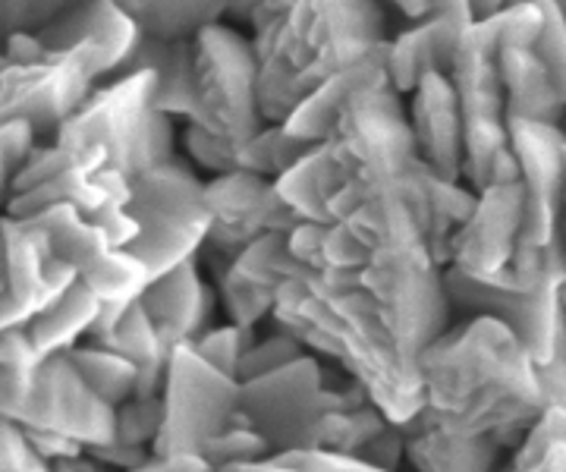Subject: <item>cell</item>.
Here are the masks:
<instances>
[{"instance_id":"cell-45","label":"cell","mask_w":566,"mask_h":472,"mask_svg":"<svg viewBox=\"0 0 566 472\" xmlns=\"http://www.w3.org/2000/svg\"><path fill=\"white\" fill-rule=\"evenodd\" d=\"M0 470L3 472H48L54 470L51 460L39 451L29 431L17 419L0 422Z\"/></svg>"},{"instance_id":"cell-55","label":"cell","mask_w":566,"mask_h":472,"mask_svg":"<svg viewBox=\"0 0 566 472\" xmlns=\"http://www.w3.org/2000/svg\"><path fill=\"white\" fill-rule=\"evenodd\" d=\"M564 255H566V199H564Z\"/></svg>"},{"instance_id":"cell-51","label":"cell","mask_w":566,"mask_h":472,"mask_svg":"<svg viewBox=\"0 0 566 472\" xmlns=\"http://www.w3.org/2000/svg\"><path fill=\"white\" fill-rule=\"evenodd\" d=\"M434 13L463 22V25H472V22H475L472 0H431V13H428V17H434Z\"/></svg>"},{"instance_id":"cell-23","label":"cell","mask_w":566,"mask_h":472,"mask_svg":"<svg viewBox=\"0 0 566 472\" xmlns=\"http://www.w3.org/2000/svg\"><path fill=\"white\" fill-rule=\"evenodd\" d=\"M390 83V73H387V51L385 54H375V57H365V61L346 66L340 73H334L331 80H324L315 92H308L300 107L283 120L286 129L293 136H303L312 143H322L334 133V126L340 120L344 107L353 102V95H359L368 85ZM394 85V83H390Z\"/></svg>"},{"instance_id":"cell-14","label":"cell","mask_w":566,"mask_h":472,"mask_svg":"<svg viewBox=\"0 0 566 472\" xmlns=\"http://www.w3.org/2000/svg\"><path fill=\"white\" fill-rule=\"evenodd\" d=\"M526 227L523 180H501L479 189V202L450 237V265L491 287H523L520 255Z\"/></svg>"},{"instance_id":"cell-39","label":"cell","mask_w":566,"mask_h":472,"mask_svg":"<svg viewBox=\"0 0 566 472\" xmlns=\"http://www.w3.org/2000/svg\"><path fill=\"white\" fill-rule=\"evenodd\" d=\"M41 133L35 129L32 120L25 117H3L0 120V183H3V196L10 192L13 180L22 174V167L29 165V158L39 148Z\"/></svg>"},{"instance_id":"cell-5","label":"cell","mask_w":566,"mask_h":472,"mask_svg":"<svg viewBox=\"0 0 566 472\" xmlns=\"http://www.w3.org/2000/svg\"><path fill=\"white\" fill-rule=\"evenodd\" d=\"M450 80L460 95L465 126L463 180L475 192L488 183L516 180L520 161L510 145L506 88L501 76V42L494 17L475 20L465 29Z\"/></svg>"},{"instance_id":"cell-53","label":"cell","mask_w":566,"mask_h":472,"mask_svg":"<svg viewBox=\"0 0 566 472\" xmlns=\"http://www.w3.org/2000/svg\"><path fill=\"white\" fill-rule=\"evenodd\" d=\"M510 3L513 0H472V10H475V20H488V17L501 13Z\"/></svg>"},{"instance_id":"cell-19","label":"cell","mask_w":566,"mask_h":472,"mask_svg":"<svg viewBox=\"0 0 566 472\" xmlns=\"http://www.w3.org/2000/svg\"><path fill=\"white\" fill-rule=\"evenodd\" d=\"M409 124L419 158L441 180L460 183L465 170V126L450 73H428L409 95Z\"/></svg>"},{"instance_id":"cell-1","label":"cell","mask_w":566,"mask_h":472,"mask_svg":"<svg viewBox=\"0 0 566 472\" xmlns=\"http://www.w3.org/2000/svg\"><path fill=\"white\" fill-rule=\"evenodd\" d=\"M428 422L457 434H494L516 451L528 426L551 407L538 363L520 334L494 315L447 328L419 356Z\"/></svg>"},{"instance_id":"cell-2","label":"cell","mask_w":566,"mask_h":472,"mask_svg":"<svg viewBox=\"0 0 566 472\" xmlns=\"http://www.w3.org/2000/svg\"><path fill=\"white\" fill-rule=\"evenodd\" d=\"M271 322L359 378L394 422L409 426L422 416V369L406 356L385 312L363 287L334 281L296 259L277 290Z\"/></svg>"},{"instance_id":"cell-40","label":"cell","mask_w":566,"mask_h":472,"mask_svg":"<svg viewBox=\"0 0 566 472\" xmlns=\"http://www.w3.org/2000/svg\"><path fill=\"white\" fill-rule=\"evenodd\" d=\"M259 337H255V328H245V325H221V328H208L202 331L192 344L202 353L205 359H211L218 369L230 371L233 378H240V366H243L245 349L252 347Z\"/></svg>"},{"instance_id":"cell-4","label":"cell","mask_w":566,"mask_h":472,"mask_svg":"<svg viewBox=\"0 0 566 472\" xmlns=\"http://www.w3.org/2000/svg\"><path fill=\"white\" fill-rule=\"evenodd\" d=\"M155 70L104 80L54 133V139L63 145H102L111 165L136 180L142 170L177 158V117L155 107Z\"/></svg>"},{"instance_id":"cell-41","label":"cell","mask_w":566,"mask_h":472,"mask_svg":"<svg viewBox=\"0 0 566 472\" xmlns=\"http://www.w3.org/2000/svg\"><path fill=\"white\" fill-rule=\"evenodd\" d=\"M305 353H308V347H305L303 340H300L293 331L274 325V331H271L268 337L255 340L252 347L245 349L243 366H240V381H245V378H255V375H264V371L281 369V366L293 363V359H300V356H305Z\"/></svg>"},{"instance_id":"cell-54","label":"cell","mask_w":566,"mask_h":472,"mask_svg":"<svg viewBox=\"0 0 566 472\" xmlns=\"http://www.w3.org/2000/svg\"><path fill=\"white\" fill-rule=\"evenodd\" d=\"M259 3H262V0H230V17L237 22H249Z\"/></svg>"},{"instance_id":"cell-37","label":"cell","mask_w":566,"mask_h":472,"mask_svg":"<svg viewBox=\"0 0 566 472\" xmlns=\"http://www.w3.org/2000/svg\"><path fill=\"white\" fill-rule=\"evenodd\" d=\"M259 472H375V466L353 453L305 444V448H290L264 457L259 460Z\"/></svg>"},{"instance_id":"cell-38","label":"cell","mask_w":566,"mask_h":472,"mask_svg":"<svg viewBox=\"0 0 566 472\" xmlns=\"http://www.w3.org/2000/svg\"><path fill=\"white\" fill-rule=\"evenodd\" d=\"M271 444L264 441L262 431H255L249 422L237 419L230 429H223L221 434H214L205 448V457L214 463V470L223 472H240L243 463H252V460H264L271 457Z\"/></svg>"},{"instance_id":"cell-21","label":"cell","mask_w":566,"mask_h":472,"mask_svg":"<svg viewBox=\"0 0 566 472\" xmlns=\"http://www.w3.org/2000/svg\"><path fill=\"white\" fill-rule=\"evenodd\" d=\"M469 25L450 17H424L412 22L397 39H390L387 73L400 95H412L428 73H450Z\"/></svg>"},{"instance_id":"cell-24","label":"cell","mask_w":566,"mask_h":472,"mask_svg":"<svg viewBox=\"0 0 566 472\" xmlns=\"http://www.w3.org/2000/svg\"><path fill=\"white\" fill-rule=\"evenodd\" d=\"M406 429V460L422 472H485L494 470L504 453L494 434H457L428 422L424 416L412 419Z\"/></svg>"},{"instance_id":"cell-26","label":"cell","mask_w":566,"mask_h":472,"mask_svg":"<svg viewBox=\"0 0 566 472\" xmlns=\"http://www.w3.org/2000/svg\"><path fill=\"white\" fill-rule=\"evenodd\" d=\"M501 76L506 88V117L564 124L566 98L554 85L535 44H501Z\"/></svg>"},{"instance_id":"cell-31","label":"cell","mask_w":566,"mask_h":472,"mask_svg":"<svg viewBox=\"0 0 566 472\" xmlns=\"http://www.w3.org/2000/svg\"><path fill=\"white\" fill-rule=\"evenodd\" d=\"M80 277L102 296V303H136L155 281L151 268L133 249H107L102 259L82 268Z\"/></svg>"},{"instance_id":"cell-36","label":"cell","mask_w":566,"mask_h":472,"mask_svg":"<svg viewBox=\"0 0 566 472\" xmlns=\"http://www.w3.org/2000/svg\"><path fill=\"white\" fill-rule=\"evenodd\" d=\"M0 412H13L32 390L41 356L25 328H0Z\"/></svg>"},{"instance_id":"cell-42","label":"cell","mask_w":566,"mask_h":472,"mask_svg":"<svg viewBox=\"0 0 566 472\" xmlns=\"http://www.w3.org/2000/svg\"><path fill=\"white\" fill-rule=\"evenodd\" d=\"M164 426V397H129L117 407V438L126 444H142L151 448L158 441Z\"/></svg>"},{"instance_id":"cell-16","label":"cell","mask_w":566,"mask_h":472,"mask_svg":"<svg viewBox=\"0 0 566 472\" xmlns=\"http://www.w3.org/2000/svg\"><path fill=\"white\" fill-rule=\"evenodd\" d=\"M7 419H17L25 429L70 434L85 448L117 438V407L82 378L70 349L41 359L32 390Z\"/></svg>"},{"instance_id":"cell-15","label":"cell","mask_w":566,"mask_h":472,"mask_svg":"<svg viewBox=\"0 0 566 472\" xmlns=\"http://www.w3.org/2000/svg\"><path fill=\"white\" fill-rule=\"evenodd\" d=\"M0 259V328H25L80 277V271L63 262L48 233L29 218L3 214Z\"/></svg>"},{"instance_id":"cell-33","label":"cell","mask_w":566,"mask_h":472,"mask_svg":"<svg viewBox=\"0 0 566 472\" xmlns=\"http://www.w3.org/2000/svg\"><path fill=\"white\" fill-rule=\"evenodd\" d=\"M516 472H566V403H551L510 457Z\"/></svg>"},{"instance_id":"cell-50","label":"cell","mask_w":566,"mask_h":472,"mask_svg":"<svg viewBox=\"0 0 566 472\" xmlns=\"http://www.w3.org/2000/svg\"><path fill=\"white\" fill-rule=\"evenodd\" d=\"M538 375L551 403H566V334L554 349V356L547 363H538Z\"/></svg>"},{"instance_id":"cell-56","label":"cell","mask_w":566,"mask_h":472,"mask_svg":"<svg viewBox=\"0 0 566 472\" xmlns=\"http://www.w3.org/2000/svg\"><path fill=\"white\" fill-rule=\"evenodd\" d=\"M557 7H560V10H564V17H566V0H557Z\"/></svg>"},{"instance_id":"cell-32","label":"cell","mask_w":566,"mask_h":472,"mask_svg":"<svg viewBox=\"0 0 566 472\" xmlns=\"http://www.w3.org/2000/svg\"><path fill=\"white\" fill-rule=\"evenodd\" d=\"M76 369L92 388L102 394L107 403L120 407L129 397H136V385H139V363H133L129 356H123L117 349L98 347L82 340L70 349Z\"/></svg>"},{"instance_id":"cell-34","label":"cell","mask_w":566,"mask_h":472,"mask_svg":"<svg viewBox=\"0 0 566 472\" xmlns=\"http://www.w3.org/2000/svg\"><path fill=\"white\" fill-rule=\"evenodd\" d=\"M390 422H394V419H390L375 400L359 407V410H327L322 419H318V426H315L312 444H322V448H331V451L363 457L365 448H368L381 431H387Z\"/></svg>"},{"instance_id":"cell-43","label":"cell","mask_w":566,"mask_h":472,"mask_svg":"<svg viewBox=\"0 0 566 472\" xmlns=\"http://www.w3.org/2000/svg\"><path fill=\"white\" fill-rule=\"evenodd\" d=\"M76 3L82 0H0V32L3 39L17 32H39Z\"/></svg>"},{"instance_id":"cell-28","label":"cell","mask_w":566,"mask_h":472,"mask_svg":"<svg viewBox=\"0 0 566 472\" xmlns=\"http://www.w3.org/2000/svg\"><path fill=\"white\" fill-rule=\"evenodd\" d=\"M151 39H196L202 29L230 17V0H117Z\"/></svg>"},{"instance_id":"cell-29","label":"cell","mask_w":566,"mask_h":472,"mask_svg":"<svg viewBox=\"0 0 566 472\" xmlns=\"http://www.w3.org/2000/svg\"><path fill=\"white\" fill-rule=\"evenodd\" d=\"M29 221H35V224L48 233V240H51V247L54 252L61 255L63 262H70V265L82 271V268H88L95 259H102L111 247V240L104 237V230L82 208H76L73 202H61V206H51L39 211V214H32Z\"/></svg>"},{"instance_id":"cell-20","label":"cell","mask_w":566,"mask_h":472,"mask_svg":"<svg viewBox=\"0 0 566 472\" xmlns=\"http://www.w3.org/2000/svg\"><path fill=\"white\" fill-rule=\"evenodd\" d=\"M35 35H39L44 54L70 51L80 44H95L102 54L104 80H111L120 73L123 63L136 54L145 32L117 0H82L73 10H66L57 20L39 29Z\"/></svg>"},{"instance_id":"cell-7","label":"cell","mask_w":566,"mask_h":472,"mask_svg":"<svg viewBox=\"0 0 566 472\" xmlns=\"http://www.w3.org/2000/svg\"><path fill=\"white\" fill-rule=\"evenodd\" d=\"M196 51V114L189 124L205 126L233 151L262 129L259 54L240 29L214 22L192 39Z\"/></svg>"},{"instance_id":"cell-30","label":"cell","mask_w":566,"mask_h":472,"mask_svg":"<svg viewBox=\"0 0 566 472\" xmlns=\"http://www.w3.org/2000/svg\"><path fill=\"white\" fill-rule=\"evenodd\" d=\"M88 344H98V347L117 349L123 356H129L133 363H151V359H161V356H170L180 344H170L167 337L158 328V322L151 318V312L145 308L142 300H136L133 306L126 308L120 315L117 325H111L107 331H95L85 337Z\"/></svg>"},{"instance_id":"cell-13","label":"cell","mask_w":566,"mask_h":472,"mask_svg":"<svg viewBox=\"0 0 566 472\" xmlns=\"http://www.w3.org/2000/svg\"><path fill=\"white\" fill-rule=\"evenodd\" d=\"M327 412L324 366L308 349L281 369L240 381L237 419L262 431L271 451H290L312 444L315 426Z\"/></svg>"},{"instance_id":"cell-35","label":"cell","mask_w":566,"mask_h":472,"mask_svg":"<svg viewBox=\"0 0 566 472\" xmlns=\"http://www.w3.org/2000/svg\"><path fill=\"white\" fill-rule=\"evenodd\" d=\"M318 143L293 136L286 124H264L255 136H249L240 148H237V167L255 170L264 177H281L293 165H300L305 155Z\"/></svg>"},{"instance_id":"cell-47","label":"cell","mask_w":566,"mask_h":472,"mask_svg":"<svg viewBox=\"0 0 566 472\" xmlns=\"http://www.w3.org/2000/svg\"><path fill=\"white\" fill-rule=\"evenodd\" d=\"M92 221L102 227L104 237L111 240V247L126 249L136 237H139V221H136V214L129 211V206H111L102 208L98 214H92Z\"/></svg>"},{"instance_id":"cell-49","label":"cell","mask_w":566,"mask_h":472,"mask_svg":"<svg viewBox=\"0 0 566 472\" xmlns=\"http://www.w3.org/2000/svg\"><path fill=\"white\" fill-rule=\"evenodd\" d=\"M214 463L199 451H174L151 453L139 472H211Z\"/></svg>"},{"instance_id":"cell-10","label":"cell","mask_w":566,"mask_h":472,"mask_svg":"<svg viewBox=\"0 0 566 472\" xmlns=\"http://www.w3.org/2000/svg\"><path fill=\"white\" fill-rule=\"evenodd\" d=\"M164 397V426L155 453L199 451L208 441L237 422L240 410V378L205 359L192 340H182L170 356Z\"/></svg>"},{"instance_id":"cell-27","label":"cell","mask_w":566,"mask_h":472,"mask_svg":"<svg viewBox=\"0 0 566 472\" xmlns=\"http://www.w3.org/2000/svg\"><path fill=\"white\" fill-rule=\"evenodd\" d=\"M102 296L82 277H76V284L66 290L61 300H54L44 312H39L25 325V331H29V337L39 347L41 356L66 353L88 337V331L95 328V322L102 315Z\"/></svg>"},{"instance_id":"cell-52","label":"cell","mask_w":566,"mask_h":472,"mask_svg":"<svg viewBox=\"0 0 566 472\" xmlns=\"http://www.w3.org/2000/svg\"><path fill=\"white\" fill-rule=\"evenodd\" d=\"M381 3L397 7V10H400V13H403L409 22L424 20V17L431 13V0H381Z\"/></svg>"},{"instance_id":"cell-3","label":"cell","mask_w":566,"mask_h":472,"mask_svg":"<svg viewBox=\"0 0 566 472\" xmlns=\"http://www.w3.org/2000/svg\"><path fill=\"white\" fill-rule=\"evenodd\" d=\"M249 25L268 124H283L334 73L390 51L381 0H262Z\"/></svg>"},{"instance_id":"cell-48","label":"cell","mask_w":566,"mask_h":472,"mask_svg":"<svg viewBox=\"0 0 566 472\" xmlns=\"http://www.w3.org/2000/svg\"><path fill=\"white\" fill-rule=\"evenodd\" d=\"M85 451L92 453L98 463L104 466H123V470H133L139 472L145 466V460L151 457V448H142V444H126L120 438H114V441H104V444H92V448H85Z\"/></svg>"},{"instance_id":"cell-9","label":"cell","mask_w":566,"mask_h":472,"mask_svg":"<svg viewBox=\"0 0 566 472\" xmlns=\"http://www.w3.org/2000/svg\"><path fill=\"white\" fill-rule=\"evenodd\" d=\"M510 145L520 161V180L526 192V227L520 277L528 287L551 255L564 247V199H566V133L564 126L513 117Z\"/></svg>"},{"instance_id":"cell-11","label":"cell","mask_w":566,"mask_h":472,"mask_svg":"<svg viewBox=\"0 0 566 472\" xmlns=\"http://www.w3.org/2000/svg\"><path fill=\"white\" fill-rule=\"evenodd\" d=\"M453 306L472 315H494L520 334L535 363H547L566 334V255L564 247L551 255L545 271L528 287H491L463 274L457 265L444 268Z\"/></svg>"},{"instance_id":"cell-22","label":"cell","mask_w":566,"mask_h":472,"mask_svg":"<svg viewBox=\"0 0 566 472\" xmlns=\"http://www.w3.org/2000/svg\"><path fill=\"white\" fill-rule=\"evenodd\" d=\"M139 300L170 344L196 340L211 325L214 296L202 281L196 259H186L182 265L158 274Z\"/></svg>"},{"instance_id":"cell-25","label":"cell","mask_w":566,"mask_h":472,"mask_svg":"<svg viewBox=\"0 0 566 472\" xmlns=\"http://www.w3.org/2000/svg\"><path fill=\"white\" fill-rule=\"evenodd\" d=\"M136 70H155L158 73V92H155L158 111L177 117V120H189L196 114V51H192V39L164 42V39L142 35L136 54L123 63L117 76L136 73Z\"/></svg>"},{"instance_id":"cell-12","label":"cell","mask_w":566,"mask_h":472,"mask_svg":"<svg viewBox=\"0 0 566 472\" xmlns=\"http://www.w3.org/2000/svg\"><path fill=\"white\" fill-rule=\"evenodd\" d=\"M104 80L95 44L48 51L39 61H3L0 66V120L25 117L41 136L61 129L92 88Z\"/></svg>"},{"instance_id":"cell-44","label":"cell","mask_w":566,"mask_h":472,"mask_svg":"<svg viewBox=\"0 0 566 472\" xmlns=\"http://www.w3.org/2000/svg\"><path fill=\"white\" fill-rule=\"evenodd\" d=\"M538 3H542V13H545V25L538 32L535 51L545 61L554 85L560 88V95L566 98V17L564 10L557 7V0H538Z\"/></svg>"},{"instance_id":"cell-6","label":"cell","mask_w":566,"mask_h":472,"mask_svg":"<svg viewBox=\"0 0 566 472\" xmlns=\"http://www.w3.org/2000/svg\"><path fill=\"white\" fill-rule=\"evenodd\" d=\"M205 186L202 177L180 158L148 167L133 180L129 211L142 230L126 249L151 268V277L196 259L208 243L211 211L205 202Z\"/></svg>"},{"instance_id":"cell-17","label":"cell","mask_w":566,"mask_h":472,"mask_svg":"<svg viewBox=\"0 0 566 472\" xmlns=\"http://www.w3.org/2000/svg\"><path fill=\"white\" fill-rule=\"evenodd\" d=\"M205 202L211 211V230L205 247L221 252L223 259H233L240 249L264 233L303 224V218L286 206L277 180L245 167L211 177L205 186Z\"/></svg>"},{"instance_id":"cell-46","label":"cell","mask_w":566,"mask_h":472,"mask_svg":"<svg viewBox=\"0 0 566 472\" xmlns=\"http://www.w3.org/2000/svg\"><path fill=\"white\" fill-rule=\"evenodd\" d=\"M182 145H186V155L192 158V165L208 170L211 177L237 170V151L221 143L218 136H211L205 126L182 120Z\"/></svg>"},{"instance_id":"cell-8","label":"cell","mask_w":566,"mask_h":472,"mask_svg":"<svg viewBox=\"0 0 566 472\" xmlns=\"http://www.w3.org/2000/svg\"><path fill=\"white\" fill-rule=\"evenodd\" d=\"M129 199L133 180L111 165L102 145H63L51 139L35 148L3 196V206L13 218H32L44 208L73 202L92 218L102 208L129 206Z\"/></svg>"},{"instance_id":"cell-18","label":"cell","mask_w":566,"mask_h":472,"mask_svg":"<svg viewBox=\"0 0 566 472\" xmlns=\"http://www.w3.org/2000/svg\"><path fill=\"white\" fill-rule=\"evenodd\" d=\"M293 230L264 233L245 249H240L233 259H227V268L221 274V300L230 322L245 325V328H259L264 318L274 315L277 290L296 262V255L290 249Z\"/></svg>"}]
</instances>
